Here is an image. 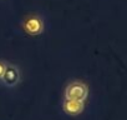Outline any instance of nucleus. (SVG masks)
I'll return each mask as SVG.
<instances>
[{
    "label": "nucleus",
    "instance_id": "5",
    "mask_svg": "<svg viewBox=\"0 0 127 120\" xmlns=\"http://www.w3.org/2000/svg\"><path fill=\"white\" fill-rule=\"evenodd\" d=\"M6 64H8V61H6V60L0 59V79H1V75H3V73H4V70H5V66H6Z\"/></svg>",
    "mask_w": 127,
    "mask_h": 120
},
{
    "label": "nucleus",
    "instance_id": "2",
    "mask_svg": "<svg viewBox=\"0 0 127 120\" xmlns=\"http://www.w3.org/2000/svg\"><path fill=\"white\" fill-rule=\"evenodd\" d=\"M45 20L39 14H30L21 21V29L30 36H39L45 31Z\"/></svg>",
    "mask_w": 127,
    "mask_h": 120
},
{
    "label": "nucleus",
    "instance_id": "3",
    "mask_svg": "<svg viewBox=\"0 0 127 120\" xmlns=\"http://www.w3.org/2000/svg\"><path fill=\"white\" fill-rule=\"evenodd\" d=\"M21 81V71L16 64L8 63L0 79V84L5 88H15Z\"/></svg>",
    "mask_w": 127,
    "mask_h": 120
},
{
    "label": "nucleus",
    "instance_id": "4",
    "mask_svg": "<svg viewBox=\"0 0 127 120\" xmlns=\"http://www.w3.org/2000/svg\"><path fill=\"white\" fill-rule=\"evenodd\" d=\"M85 106H86V101L66 99V98H64L62 103H61L62 111L69 116H77V115L82 114L85 110Z\"/></svg>",
    "mask_w": 127,
    "mask_h": 120
},
{
    "label": "nucleus",
    "instance_id": "1",
    "mask_svg": "<svg viewBox=\"0 0 127 120\" xmlns=\"http://www.w3.org/2000/svg\"><path fill=\"white\" fill-rule=\"evenodd\" d=\"M89 93H90V89H89V85L85 81L74 79V80L69 81L67 85L65 86L64 98L86 101L87 98H89Z\"/></svg>",
    "mask_w": 127,
    "mask_h": 120
}]
</instances>
